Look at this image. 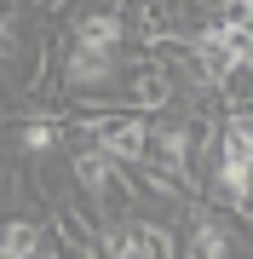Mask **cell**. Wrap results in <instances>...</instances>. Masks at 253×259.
<instances>
[{
	"instance_id": "1",
	"label": "cell",
	"mask_w": 253,
	"mask_h": 259,
	"mask_svg": "<svg viewBox=\"0 0 253 259\" xmlns=\"http://www.w3.org/2000/svg\"><path fill=\"white\" fill-rule=\"evenodd\" d=\"M127 69V52H92V47H64L58 58V81H64L69 98L81 93H115Z\"/></svg>"
},
{
	"instance_id": "2",
	"label": "cell",
	"mask_w": 253,
	"mask_h": 259,
	"mask_svg": "<svg viewBox=\"0 0 253 259\" xmlns=\"http://www.w3.org/2000/svg\"><path fill=\"white\" fill-rule=\"evenodd\" d=\"M69 47H92V52H127L132 47V23L121 12H104V6H86L75 23H69Z\"/></svg>"
},
{
	"instance_id": "3",
	"label": "cell",
	"mask_w": 253,
	"mask_h": 259,
	"mask_svg": "<svg viewBox=\"0 0 253 259\" xmlns=\"http://www.w3.org/2000/svg\"><path fill=\"white\" fill-rule=\"evenodd\" d=\"M64 139H69L64 104H58V110H29V115L18 121V133H12V144H18V156H23L29 167H35V161H46Z\"/></svg>"
},
{
	"instance_id": "4",
	"label": "cell",
	"mask_w": 253,
	"mask_h": 259,
	"mask_svg": "<svg viewBox=\"0 0 253 259\" xmlns=\"http://www.w3.org/2000/svg\"><path fill=\"white\" fill-rule=\"evenodd\" d=\"M40 248H46V219H23V213L0 219V253L6 259H40Z\"/></svg>"
},
{
	"instance_id": "5",
	"label": "cell",
	"mask_w": 253,
	"mask_h": 259,
	"mask_svg": "<svg viewBox=\"0 0 253 259\" xmlns=\"http://www.w3.org/2000/svg\"><path fill=\"white\" fill-rule=\"evenodd\" d=\"M230 12H242V18H253V0H230Z\"/></svg>"
}]
</instances>
